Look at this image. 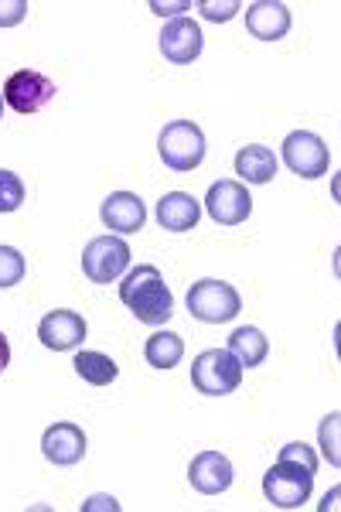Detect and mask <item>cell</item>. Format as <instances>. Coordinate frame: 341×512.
I'll return each instance as SVG.
<instances>
[{"instance_id": "6da1fadb", "label": "cell", "mask_w": 341, "mask_h": 512, "mask_svg": "<svg viewBox=\"0 0 341 512\" xmlns=\"http://www.w3.org/2000/svg\"><path fill=\"white\" fill-rule=\"evenodd\" d=\"M120 301L133 311V318L144 325H164L174 315V294L164 284L161 270L151 263L133 267L120 284Z\"/></svg>"}, {"instance_id": "7a4b0ae2", "label": "cell", "mask_w": 341, "mask_h": 512, "mask_svg": "<svg viewBox=\"0 0 341 512\" xmlns=\"http://www.w3.org/2000/svg\"><path fill=\"white\" fill-rule=\"evenodd\" d=\"M157 151H161V161L168 164L171 171L188 175V171H195L198 164L205 161L209 144H205V134H202L198 123L171 120L168 127L161 130V137H157Z\"/></svg>"}, {"instance_id": "3957f363", "label": "cell", "mask_w": 341, "mask_h": 512, "mask_svg": "<svg viewBox=\"0 0 341 512\" xmlns=\"http://www.w3.org/2000/svg\"><path fill=\"white\" fill-rule=\"evenodd\" d=\"M314 489V472L297 461H280L263 475V495L266 502H273L277 509H297L311 499Z\"/></svg>"}, {"instance_id": "277c9868", "label": "cell", "mask_w": 341, "mask_h": 512, "mask_svg": "<svg viewBox=\"0 0 341 512\" xmlns=\"http://www.w3.org/2000/svg\"><path fill=\"white\" fill-rule=\"evenodd\" d=\"M191 383L205 396L236 393L239 383H243V366H239L229 349H209L191 362Z\"/></svg>"}, {"instance_id": "5b68a950", "label": "cell", "mask_w": 341, "mask_h": 512, "mask_svg": "<svg viewBox=\"0 0 341 512\" xmlns=\"http://www.w3.org/2000/svg\"><path fill=\"white\" fill-rule=\"evenodd\" d=\"M243 301H239V291L226 280H198L188 291V311L191 318L205 321V325H226L239 315Z\"/></svg>"}, {"instance_id": "8992f818", "label": "cell", "mask_w": 341, "mask_h": 512, "mask_svg": "<svg viewBox=\"0 0 341 512\" xmlns=\"http://www.w3.org/2000/svg\"><path fill=\"white\" fill-rule=\"evenodd\" d=\"M130 267V246L120 236H96L82 250V274L93 284H113Z\"/></svg>"}, {"instance_id": "52a82bcc", "label": "cell", "mask_w": 341, "mask_h": 512, "mask_svg": "<svg viewBox=\"0 0 341 512\" xmlns=\"http://www.w3.org/2000/svg\"><path fill=\"white\" fill-rule=\"evenodd\" d=\"M55 93H58L55 82L48 79L45 72H35V69H21L4 82V103L11 106L14 113H24V117L45 110L55 99Z\"/></svg>"}, {"instance_id": "ba28073f", "label": "cell", "mask_w": 341, "mask_h": 512, "mask_svg": "<svg viewBox=\"0 0 341 512\" xmlns=\"http://www.w3.org/2000/svg\"><path fill=\"white\" fill-rule=\"evenodd\" d=\"M284 161L294 175L321 178V175H328L331 151L318 134H311V130H294V134H287L284 140Z\"/></svg>"}, {"instance_id": "9c48e42d", "label": "cell", "mask_w": 341, "mask_h": 512, "mask_svg": "<svg viewBox=\"0 0 341 512\" xmlns=\"http://www.w3.org/2000/svg\"><path fill=\"white\" fill-rule=\"evenodd\" d=\"M205 209H209V216L219 226H239L253 212V198H249L246 185H239V181H215L209 195H205Z\"/></svg>"}, {"instance_id": "30bf717a", "label": "cell", "mask_w": 341, "mask_h": 512, "mask_svg": "<svg viewBox=\"0 0 341 512\" xmlns=\"http://www.w3.org/2000/svg\"><path fill=\"white\" fill-rule=\"evenodd\" d=\"M86 332H89L86 318L76 315V311H65V308L48 311V315L41 318V325H38L41 345H45V349H52V352L76 349V345L86 342Z\"/></svg>"}, {"instance_id": "8fae6325", "label": "cell", "mask_w": 341, "mask_h": 512, "mask_svg": "<svg viewBox=\"0 0 341 512\" xmlns=\"http://www.w3.org/2000/svg\"><path fill=\"white\" fill-rule=\"evenodd\" d=\"M41 454H45L52 465L58 468H72L86 458V434H82L79 424H52L45 434H41Z\"/></svg>"}, {"instance_id": "7c38bea8", "label": "cell", "mask_w": 341, "mask_h": 512, "mask_svg": "<svg viewBox=\"0 0 341 512\" xmlns=\"http://www.w3.org/2000/svg\"><path fill=\"white\" fill-rule=\"evenodd\" d=\"M205 48V38H202V28H198L191 18H174L164 24L161 31V55L174 65H191L202 55Z\"/></svg>"}, {"instance_id": "4fadbf2b", "label": "cell", "mask_w": 341, "mask_h": 512, "mask_svg": "<svg viewBox=\"0 0 341 512\" xmlns=\"http://www.w3.org/2000/svg\"><path fill=\"white\" fill-rule=\"evenodd\" d=\"M232 478H236V472H232V461L219 451L195 454V461L188 465L191 489L202 492V495H222L232 485Z\"/></svg>"}, {"instance_id": "5bb4252c", "label": "cell", "mask_w": 341, "mask_h": 512, "mask_svg": "<svg viewBox=\"0 0 341 512\" xmlns=\"http://www.w3.org/2000/svg\"><path fill=\"white\" fill-rule=\"evenodd\" d=\"M99 216H103L106 229H113V233L127 236V233H140V229H144L147 209H144V202H140V195H133V192H113L103 202Z\"/></svg>"}, {"instance_id": "9a60e30c", "label": "cell", "mask_w": 341, "mask_h": 512, "mask_svg": "<svg viewBox=\"0 0 341 512\" xmlns=\"http://www.w3.org/2000/svg\"><path fill=\"white\" fill-rule=\"evenodd\" d=\"M198 219H202V205L188 192H168L157 202V222L168 233H188V229L198 226Z\"/></svg>"}, {"instance_id": "2e32d148", "label": "cell", "mask_w": 341, "mask_h": 512, "mask_svg": "<svg viewBox=\"0 0 341 512\" xmlns=\"http://www.w3.org/2000/svg\"><path fill=\"white\" fill-rule=\"evenodd\" d=\"M246 31L260 41H280L290 31V11L277 0H260L246 11Z\"/></svg>"}, {"instance_id": "e0dca14e", "label": "cell", "mask_w": 341, "mask_h": 512, "mask_svg": "<svg viewBox=\"0 0 341 512\" xmlns=\"http://www.w3.org/2000/svg\"><path fill=\"white\" fill-rule=\"evenodd\" d=\"M236 175L243 178L246 185H270L273 175H277V158H273L270 147L249 144L236 154Z\"/></svg>"}, {"instance_id": "ac0fdd59", "label": "cell", "mask_w": 341, "mask_h": 512, "mask_svg": "<svg viewBox=\"0 0 341 512\" xmlns=\"http://www.w3.org/2000/svg\"><path fill=\"white\" fill-rule=\"evenodd\" d=\"M229 352L236 355V362L243 369H253L260 366L266 359V352H270V342H266V335L260 328H236V332L229 335Z\"/></svg>"}, {"instance_id": "d6986e66", "label": "cell", "mask_w": 341, "mask_h": 512, "mask_svg": "<svg viewBox=\"0 0 341 512\" xmlns=\"http://www.w3.org/2000/svg\"><path fill=\"white\" fill-rule=\"evenodd\" d=\"M144 359L151 362L154 369H174L185 359V342L174 332H154L144 345Z\"/></svg>"}, {"instance_id": "ffe728a7", "label": "cell", "mask_w": 341, "mask_h": 512, "mask_svg": "<svg viewBox=\"0 0 341 512\" xmlns=\"http://www.w3.org/2000/svg\"><path fill=\"white\" fill-rule=\"evenodd\" d=\"M72 366H76L79 379H86L89 386H110L120 376V366L103 352H79Z\"/></svg>"}, {"instance_id": "44dd1931", "label": "cell", "mask_w": 341, "mask_h": 512, "mask_svg": "<svg viewBox=\"0 0 341 512\" xmlns=\"http://www.w3.org/2000/svg\"><path fill=\"white\" fill-rule=\"evenodd\" d=\"M24 202V181L14 171L0 168V212H18Z\"/></svg>"}, {"instance_id": "7402d4cb", "label": "cell", "mask_w": 341, "mask_h": 512, "mask_svg": "<svg viewBox=\"0 0 341 512\" xmlns=\"http://www.w3.org/2000/svg\"><path fill=\"white\" fill-rule=\"evenodd\" d=\"M24 280V256L14 246H0V287H14Z\"/></svg>"}, {"instance_id": "603a6c76", "label": "cell", "mask_w": 341, "mask_h": 512, "mask_svg": "<svg viewBox=\"0 0 341 512\" xmlns=\"http://www.w3.org/2000/svg\"><path fill=\"white\" fill-rule=\"evenodd\" d=\"M338 414H331V417H324V424H321V448H324V454H328V461L331 465H341V454H338Z\"/></svg>"}, {"instance_id": "cb8c5ba5", "label": "cell", "mask_w": 341, "mask_h": 512, "mask_svg": "<svg viewBox=\"0 0 341 512\" xmlns=\"http://www.w3.org/2000/svg\"><path fill=\"white\" fill-rule=\"evenodd\" d=\"M239 7H243L239 0H226V4H215V0H198V11H202V18H209V21H215V24H219V21H229L232 14L239 11Z\"/></svg>"}, {"instance_id": "d4e9b609", "label": "cell", "mask_w": 341, "mask_h": 512, "mask_svg": "<svg viewBox=\"0 0 341 512\" xmlns=\"http://www.w3.org/2000/svg\"><path fill=\"white\" fill-rule=\"evenodd\" d=\"M280 461H297V465H307V468H311V472H318V454H314L311 448H307L304 441L287 444V448L280 451Z\"/></svg>"}, {"instance_id": "484cf974", "label": "cell", "mask_w": 341, "mask_h": 512, "mask_svg": "<svg viewBox=\"0 0 341 512\" xmlns=\"http://www.w3.org/2000/svg\"><path fill=\"white\" fill-rule=\"evenodd\" d=\"M28 14V0H0V28H14Z\"/></svg>"}, {"instance_id": "4316f807", "label": "cell", "mask_w": 341, "mask_h": 512, "mask_svg": "<svg viewBox=\"0 0 341 512\" xmlns=\"http://www.w3.org/2000/svg\"><path fill=\"white\" fill-rule=\"evenodd\" d=\"M93 509H110V512H116V509H120V502H116L113 495H93L89 502H82V512H93Z\"/></svg>"}, {"instance_id": "83f0119b", "label": "cell", "mask_w": 341, "mask_h": 512, "mask_svg": "<svg viewBox=\"0 0 341 512\" xmlns=\"http://www.w3.org/2000/svg\"><path fill=\"white\" fill-rule=\"evenodd\" d=\"M151 11L161 14V18H171V14H178V11H188V0H181V4H161V0H154Z\"/></svg>"}, {"instance_id": "f1b7e54d", "label": "cell", "mask_w": 341, "mask_h": 512, "mask_svg": "<svg viewBox=\"0 0 341 512\" xmlns=\"http://www.w3.org/2000/svg\"><path fill=\"white\" fill-rule=\"evenodd\" d=\"M11 366V342H7V335L0 332V373Z\"/></svg>"}, {"instance_id": "f546056e", "label": "cell", "mask_w": 341, "mask_h": 512, "mask_svg": "<svg viewBox=\"0 0 341 512\" xmlns=\"http://www.w3.org/2000/svg\"><path fill=\"white\" fill-rule=\"evenodd\" d=\"M0 120H4V93H0Z\"/></svg>"}]
</instances>
